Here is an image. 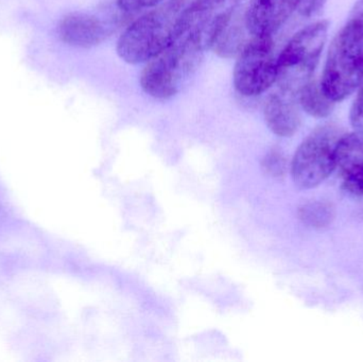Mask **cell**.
Listing matches in <instances>:
<instances>
[{
  "label": "cell",
  "mask_w": 363,
  "mask_h": 362,
  "mask_svg": "<svg viewBox=\"0 0 363 362\" xmlns=\"http://www.w3.org/2000/svg\"><path fill=\"white\" fill-rule=\"evenodd\" d=\"M188 0H166L131 23L117 42L116 51L129 64L148 63L178 36Z\"/></svg>",
  "instance_id": "6da1fadb"
},
{
  "label": "cell",
  "mask_w": 363,
  "mask_h": 362,
  "mask_svg": "<svg viewBox=\"0 0 363 362\" xmlns=\"http://www.w3.org/2000/svg\"><path fill=\"white\" fill-rule=\"evenodd\" d=\"M363 82V0H358L333 40L321 89L332 101L345 99Z\"/></svg>",
  "instance_id": "7a4b0ae2"
},
{
  "label": "cell",
  "mask_w": 363,
  "mask_h": 362,
  "mask_svg": "<svg viewBox=\"0 0 363 362\" xmlns=\"http://www.w3.org/2000/svg\"><path fill=\"white\" fill-rule=\"evenodd\" d=\"M205 51L198 40L178 34L168 48L147 63L140 79L143 91L157 100L178 95L198 69Z\"/></svg>",
  "instance_id": "3957f363"
},
{
  "label": "cell",
  "mask_w": 363,
  "mask_h": 362,
  "mask_svg": "<svg viewBox=\"0 0 363 362\" xmlns=\"http://www.w3.org/2000/svg\"><path fill=\"white\" fill-rule=\"evenodd\" d=\"M328 21H318L296 33L277 57L279 89L298 97L311 81L328 38Z\"/></svg>",
  "instance_id": "277c9868"
},
{
  "label": "cell",
  "mask_w": 363,
  "mask_h": 362,
  "mask_svg": "<svg viewBox=\"0 0 363 362\" xmlns=\"http://www.w3.org/2000/svg\"><path fill=\"white\" fill-rule=\"evenodd\" d=\"M342 135L340 128L328 123L311 132L300 145L291 164L292 179L298 188H315L332 174L335 151Z\"/></svg>",
  "instance_id": "5b68a950"
},
{
  "label": "cell",
  "mask_w": 363,
  "mask_h": 362,
  "mask_svg": "<svg viewBox=\"0 0 363 362\" xmlns=\"http://www.w3.org/2000/svg\"><path fill=\"white\" fill-rule=\"evenodd\" d=\"M279 69L272 36H253L238 53L233 82L245 97H255L277 82Z\"/></svg>",
  "instance_id": "8992f818"
},
{
  "label": "cell",
  "mask_w": 363,
  "mask_h": 362,
  "mask_svg": "<svg viewBox=\"0 0 363 362\" xmlns=\"http://www.w3.org/2000/svg\"><path fill=\"white\" fill-rule=\"evenodd\" d=\"M301 0H250L245 25L253 36H273L298 9Z\"/></svg>",
  "instance_id": "52a82bcc"
},
{
  "label": "cell",
  "mask_w": 363,
  "mask_h": 362,
  "mask_svg": "<svg viewBox=\"0 0 363 362\" xmlns=\"http://www.w3.org/2000/svg\"><path fill=\"white\" fill-rule=\"evenodd\" d=\"M335 169L347 191L363 196V131L341 136L335 151Z\"/></svg>",
  "instance_id": "ba28073f"
},
{
  "label": "cell",
  "mask_w": 363,
  "mask_h": 362,
  "mask_svg": "<svg viewBox=\"0 0 363 362\" xmlns=\"http://www.w3.org/2000/svg\"><path fill=\"white\" fill-rule=\"evenodd\" d=\"M57 33L62 42L69 46L91 48L108 38V28L97 16L86 13H72L60 21Z\"/></svg>",
  "instance_id": "9c48e42d"
},
{
  "label": "cell",
  "mask_w": 363,
  "mask_h": 362,
  "mask_svg": "<svg viewBox=\"0 0 363 362\" xmlns=\"http://www.w3.org/2000/svg\"><path fill=\"white\" fill-rule=\"evenodd\" d=\"M296 96L279 89L271 94L264 108V121L275 135L290 137L301 125L300 112L296 102Z\"/></svg>",
  "instance_id": "30bf717a"
},
{
  "label": "cell",
  "mask_w": 363,
  "mask_h": 362,
  "mask_svg": "<svg viewBox=\"0 0 363 362\" xmlns=\"http://www.w3.org/2000/svg\"><path fill=\"white\" fill-rule=\"evenodd\" d=\"M301 106L307 114L317 118L328 117L334 110V101L330 99L322 91L321 86L309 81L298 96Z\"/></svg>",
  "instance_id": "8fae6325"
},
{
  "label": "cell",
  "mask_w": 363,
  "mask_h": 362,
  "mask_svg": "<svg viewBox=\"0 0 363 362\" xmlns=\"http://www.w3.org/2000/svg\"><path fill=\"white\" fill-rule=\"evenodd\" d=\"M298 216L305 225L315 229L328 227L335 217L334 208L326 202H311L298 210Z\"/></svg>",
  "instance_id": "7c38bea8"
},
{
  "label": "cell",
  "mask_w": 363,
  "mask_h": 362,
  "mask_svg": "<svg viewBox=\"0 0 363 362\" xmlns=\"http://www.w3.org/2000/svg\"><path fill=\"white\" fill-rule=\"evenodd\" d=\"M262 167L267 176L281 178L285 176L287 162L279 151L272 150L264 157Z\"/></svg>",
  "instance_id": "4fadbf2b"
},
{
  "label": "cell",
  "mask_w": 363,
  "mask_h": 362,
  "mask_svg": "<svg viewBox=\"0 0 363 362\" xmlns=\"http://www.w3.org/2000/svg\"><path fill=\"white\" fill-rule=\"evenodd\" d=\"M166 0H117V6L125 12H138L144 9L155 8Z\"/></svg>",
  "instance_id": "5bb4252c"
},
{
  "label": "cell",
  "mask_w": 363,
  "mask_h": 362,
  "mask_svg": "<svg viewBox=\"0 0 363 362\" xmlns=\"http://www.w3.org/2000/svg\"><path fill=\"white\" fill-rule=\"evenodd\" d=\"M351 123L357 131H363V84L352 106Z\"/></svg>",
  "instance_id": "9a60e30c"
},
{
  "label": "cell",
  "mask_w": 363,
  "mask_h": 362,
  "mask_svg": "<svg viewBox=\"0 0 363 362\" xmlns=\"http://www.w3.org/2000/svg\"><path fill=\"white\" fill-rule=\"evenodd\" d=\"M326 0H301L298 11L303 16L309 17L321 10Z\"/></svg>",
  "instance_id": "2e32d148"
}]
</instances>
